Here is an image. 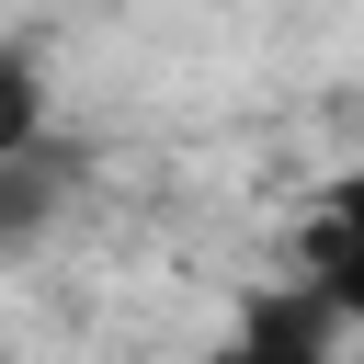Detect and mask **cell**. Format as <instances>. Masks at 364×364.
<instances>
[{"label": "cell", "instance_id": "obj_1", "mask_svg": "<svg viewBox=\"0 0 364 364\" xmlns=\"http://www.w3.org/2000/svg\"><path fill=\"white\" fill-rule=\"evenodd\" d=\"M364 318L318 284V273H284L273 296H250L239 307V353H273V364H307V353H330V341H353Z\"/></svg>", "mask_w": 364, "mask_h": 364}, {"label": "cell", "instance_id": "obj_2", "mask_svg": "<svg viewBox=\"0 0 364 364\" xmlns=\"http://www.w3.org/2000/svg\"><path fill=\"white\" fill-rule=\"evenodd\" d=\"M296 273H318V284L364 318V171H341V182L307 205V228H296Z\"/></svg>", "mask_w": 364, "mask_h": 364}, {"label": "cell", "instance_id": "obj_3", "mask_svg": "<svg viewBox=\"0 0 364 364\" xmlns=\"http://www.w3.org/2000/svg\"><path fill=\"white\" fill-rule=\"evenodd\" d=\"M46 148V68H34V34H0V159Z\"/></svg>", "mask_w": 364, "mask_h": 364}]
</instances>
